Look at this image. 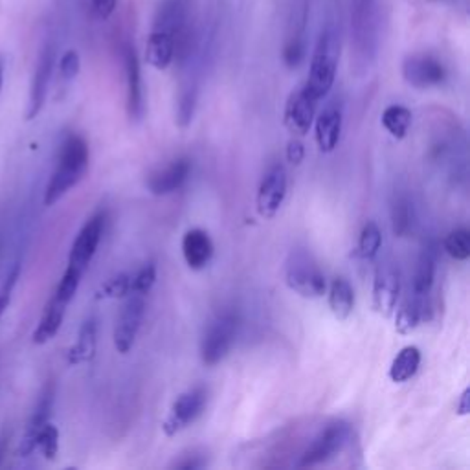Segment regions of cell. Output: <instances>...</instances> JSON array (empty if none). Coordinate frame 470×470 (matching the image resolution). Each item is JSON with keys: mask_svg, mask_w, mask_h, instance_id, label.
Masks as SVG:
<instances>
[{"mask_svg": "<svg viewBox=\"0 0 470 470\" xmlns=\"http://www.w3.org/2000/svg\"><path fill=\"white\" fill-rule=\"evenodd\" d=\"M91 160L89 144L79 135H70L59 149L58 164L45 190V206L59 202L74 186H77L87 175Z\"/></svg>", "mask_w": 470, "mask_h": 470, "instance_id": "1", "label": "cell"}, {"mask_svg": "<svg viewBox=\"0 0 470 470\" xmlns=\"http://www.w3.org/2000/svg\"><path fill=\"white\" fill-rule=\"evenodd\" d=\"M380 40L378 0H351V61L359 74L375 63Z\"/></svg>", "mask_w": 470, "mask_h": 470, "instance_id": "2", "label": "cell"}, {"mask_svg": "<svg viewBox=\"0 0 470 470\" xmlns=\"http://www.w3.org/2000/svg\"><path fill=\"white\" fill-rule=\"evenodd\" d=\"M340 61V37L336 28L329 22L322 28L316 47L311 58V68L304 89L316 100H324L334 84L336 68Z\"/></svg>", "mask_w": 470, "mask_h": 470, "instance_id": "3", "label": "cell"}, {"mask_svg": "<svg viewBox=\"0 0 470 470\" xmlns=\"http://www.w3.org/2000/svg\"><path fill=\"white\" fill-rule=\"evenodd\" d=\"M285 283L290 290L300 294L302 297H309V300L322 297L327 290L324 272L320 270L313 255L304 248H296L290 252L285 265Z\"/></svg>", "mask_w": 470, "mask_h": 470, "instance_id": "4", "label": "cell"}, {"mask_svg": "<svg viewBox=\"0 0 470 470\" xmlns=\"http://www.w3.org/2000/svg\"><path fill=\"white\" fill-rule=\"evenodd\" d=\"M239 316L234 311H223L213 318L200 340V359L206 366H217L226 359L235 344Z\"/></svg>", "mask_w": 470, "mask_h": 470, "instance_id": "5", "label": "cell"}, {"mask_svg": "<svg viewBox=\"0 0 470 470\" xmlns=\"http://www.w3.org/2000/svg\"><path fill=\"white\" fill-rule=\"evenodd\" d=\"M350 438H351V426L348 422H344V421L331 422L325 430H322L315 438V441L304 452L297 466L307 468V466H316V465L327 463L338 452L344 450Z\"/></svg>", "mask_w": 470, "mask_h": 470, "instance_id": "6", "label": "cell"}, {"mask_svg": "<svg viewBox=\"0 0 470 470\" xmlns=\"http://www.w3.org/2000/svg\"><path fill=\"white\" fill-rule=\"evenodd\" d=\"M208 404V390L204 386H195L182 395L171 406L169 417L164 421L162 430L167 438H173L186 430L190 424H193L206 410Z\"/></svg>", "mask_w": 470, "mask_h": 470, "instance_id": "7", "label": "cell"}, {"mask_svg": "<svg viewBox=\"0 0 470 470\" xmlns=\"http://www.w3.org/2000/svg\"><path fill=\"white\" fill-rule=\"evenodd\" d=\"M146 316V296L131 292L121 307V313L114 327V348L118 353L127 355L137 341L142 322Z\"/></svg>", "mask_w": 470, "mask_h": 470, "instance_id": "8", "label": "cell"}, {"mask_svg": "<svg viewBox=\"0 0 470 470\" xmlns=\"http://www.w3.org/2000/svg\"><path fill=\"white\" fill-rule=\"evenodd\" d=\"M103 230H105V213L98 211L83 225V228L75 235L68 253V267H74L84 274V270L89 269L93 258L98 252V246L103 237Z\"/></svg>", "mask_w": 470, "mask_h": 470, "instance_id": "9", "label": "cell"}, {"mask_svg": "<svg viewBox=\"0 0 470 470\" xmlns=\"http://www.w3.org/2000/svg\"><path fill=\"white\" fill-rule=\"evenodd\" d=\"M373 309L388 318L395 313L401 294V274L394 262H382L373 276Z\"/></svg>", "mask_w": 470, "mask_h": 470, "instance_id": "10", "label": "cell"}, {"mask_svg": "<svg viewBox=\"0 0 470 470\" xmlns=\"http://www.w3.org/2000/svg\"><path fill=\"white\" fill-rule=\"evenodd\" d=\"M287 188V169L283 164L276 162L267 169V173L263 175L262 184L258 188V197H255V206H258V213L263 219L276 217V213L281 209L285 202Z\"/></svg>", "mask_w": 470, "mask_h": 470, "instance_id": "11", "label": "cell"}, {"mask_svg": "<svg viewBox=\"0 0 470 470\" xmlns=\"http://www.w3.org/2000/svg\"><path fill=\"white\" fill-rule=\"evenodd\" d=\"M403 77L413 89L439 87L447 79L445 65L430 54H413L403 61Z\"/></svg>", "mask_w": 470, "mask_h": 470, "instance_id": "12", "label": "cell"}, {"mask_svg": "<svg viewBox=\"0 0 470 470\" xmlns=\"http://www.w3.org/2000/svg\"><path fill=\"white\" fill-rule=\"evenodd\" d=\"M123 70H125V102L127 116L131 121H140L146 111L144 105V83L140 59L135 47L125 45L123 49Z\"/></svg>", "mask_w": 470, "mask_h": 470, "instance_id": "13", "label": "cell"}, {"mask_svg": "<svg viewBox=\"0 0 470 470\" xmlns=\"http://www.w3.org/2000/svg\"><path fill=\"white\" fill-rule=\"evenodd\" d=\"M316 105L318 102L304 87L290 93L283 111V123L292 137L302 138L311 131L316 118Z\"/></svg>", "mask_w": 470, "mask_h": 470, "instance_id": "14", "label": "cell"}, {"mask_svg": "<svg viewBox=\"0 0 470 470\" xmlns=\"http://www.w3.org/2000/svg\"><path fill=\"white\" fill-rule=\"evenodd\" d=\"M54 67H56V50H54L52 45H47L39 56L35 74H33V81H31L28 111H26L28 121L35 120L39 116V112L42 111V107H45V103H47Z\"/></svg>", "mask_w": 470, "mask_h": 470, "instance_id": "15", "label": "cell"}, {"mask_svg": "<svg viewBox=\"0 0 470 470\" xmlns=\"http://www.w3.org/2000/svg\"><path fill=\"white\" fill-rule=\"evenodd\" d=\"M307 4L292 10L283 47V63L288 68H297L307 56Z\"/></svg>", "mask_w": 470, "mask_h": 470, "instance_id": "16", "label": "cell"}, {"mask_svg": "<svg viewBox=\"0 0 470 470\" xmlns=\"http://www.w3.org/2000/svg\"><path fill=\"white\" fill-rule=\"evenodd\" d=\"M153 28L173 35L179 47V42L193 31L190 24V0H162Z\"/></svg>", "mask_w": 470, "mask_h": 470, "instance_id": "17", "label": "cell"}, {"mask_svg": "<svg viewBox=\"0 0 470 470\" xmlns=\"http://www.w3.org/2000/svg\"><path fill=\"white\" fill-rule=\"evenodd\" d=\"M190 173H191V162L188 158H177L164 169H158L149 175L147 190L156 197L171 195L179 191L188 182Z\"/></svg>", "mask_w": 470, "mask_h": 470, "instance_id": "18", "label": "cell"}, {"mask_svg": "<svg viewBox=\"0 0 470 470\" xmlns=\"http://www.w3.org/2000/svg\"><path fill=\"white\" fill-rule=\"evenodd\" d=\"M341 121H344V111L338 100L325 105L315 121L316 144L322 153H331L336 149L341 135Z\"/></svg>", "mask_w": 470, "mask_h": 470, "instance_id": "19", "label": "cell"}, {"mask_svg": "<svg viewBox=\"0 0 470 470\" xmlns=\"http://www.w3.org/2000/svg\"><path fill=\"white\" fill-rule=\"evenodd\" d=\"M52 408H54V384H49V388L45 390V394L40 395L37 408H35L33 415L30 417V421L26 424V430H24L21 445H19V456L21 457H28L35 452L37 436H39L42 426H45L50 421Z\"/></svg>", "mask_w": 470, "mask_h": 470, "instance_id": "20", "label": "cell"}, {"mask_svg": "<svg viewBox=\"0 0 470 470\" xmlns=\"http://www.w3.org/2000/svg\"><path fill=\"white\" fill-rule=\"evenodd\" d=\"M216 253L209 234L202 228H191L182 237V255L191 270H204Z\"/></svg>", "mask_w": 470, "mask_h": 470, "instance_id": "21", "label": "cell"}, {"mask_svg": "<svg viewBox=\"0 0 470 470\" xmlns=\"http://www.w3.org/2000/svg\"><path fill=\"white\" fill-rule=\"evenodd\" d=\"M438 270V244L430 239L426 241L419 252L413 281H412V294L429 297L436 281Z\"/></svg>", "mask_w": 470, "mask_h": 470, "instance_id": "22", "label": "cell"}, {"mask_svg": "<svg viewBox=\"0 0 470 470\" xmlns=\"http://www.w3.org/2000/svg\"><path fill=\"white\" fill-rule=\"evenodd\" d=\"M177 56V39L162 30L149 33L146 42V63L155 70H165L175 61Z\"/></svg>", "mask_w": 470, "mask_h": 470, "instance_id": "23", "label": "cell"}, {"mask_svg": "<svg viewBox=\"0 0 470 470\" xmlns=\"http://www.w3.org/2000/svg\"><path fill=\"white\" fill-rule=\"evenodd\" d=\"M67 307L68 304L58 300L56 296H52V300L47 304L45 311H42V316L31 334V341L35 346H45L52 338H56V334L59 333L65 315H67Z\"/></svg>", "mask_w": 470, "mask_h": 470, "instance_id": "24", "label": "cell"}, {"mask_svg": "<svg viewBox=\"0 0 470 470\" xmlns=\"http://www.w3.org/2000/svg\"><path fill=\"white\" fill-rule=\"evenodd\" d=\"M98 346V320L94 316H89L79 327L75 344L68 350L67 360L70 366L87 364L94 359Z\"/></svg>", "mask_w": 470, "mask_h": 470, "instance_id": "25", "label": "cell"}, {"mask_svg": "<svg viewBox=\"0 0 470 470\" xmlns=\"http://www.w3.org/2000/svg\"><path fill=\"white\" fill-rule=\"evenodd\" d=\"M426 316H429V297L410 292L408 300L397 311L395 329L399 334H410L421 325L422 320H426Z\"/></svg>", "mask_w": 470, "mask_h": 470, "instance_id": "26", "label": "cell"}, {"mask_svg": "<svg viewBox=\"0 0 470 470\" xmlns=\"http://www.w3.org/2000/svg\"><path fill=\"white\" fill-rule=\"evenodd\" d=\"M329 309L340 322L348 320L355 309V290L346 278L333 279L329 287Z\"/></svg>", "mask_w": 470, "mask_h": 470, "instance_id": "27", "label": "cell"}, {"mask_svg": "<svg viewBox=\"0 0 470 470\" xmlns=\"http://www.w3.org/2000/svg\"><path fill=\"white\" fill-rule=\"evenodd\" d=\"M421 366V351L415 346H406L394 359L390 368V378L397 384L408 382Z\"/></svg>", "mask_w": 470, "mask_h": 470, "instance_id": "28", "label": "cell"}, {"mask_svg": "<svg viewBox=\"0 0 470 470\" xmlns=\"http://www.w3.org/2000/svg\"><path fill=\"white\" fill-rule=\"evenodd\" d=\"M412 118V111L404 105H390L382 112V125L395 140H403L410 133Z\"/></svg>", "mask_w": 470, "mask_h": 470, "instance_id": "29", "label": "cell"}, {"mask_svg": "<svg viewBox=\"0 0 470 470\" xmlns=\"http://www.w3.org/2000/svg\"><path fill=\"white\" fill-rule=\"evenodd\" d=\"M392 226L395 237H406L413 230V204L406 193H395L394 197Z\"/></svg>", "mask_w": 470, "mask_h": 470, "instance_id": "30", "label": "cell"}, {"mask_svg": "<svg viewBox=\"0 0 470 470\" xmlns=\"http://www.w3.org/2000/svg\"><path fill=\"white\" fill-rule=\"evenodd\" d=\"M382 246V234L380 228L377 226V223L369 221L364 225L360 237H359V244H357V255L364 262H371L373 258H377V253Z\"/></svg>", "mask_w": 470, "mask_h": 470, "instance_id": "31", "label": "cell"}, {"mask_svg": "<svg viewBox=\"0 0 470 470\" xmlns=\"http://www.w3.org/2000/svg\"><path fill=\"white\" fill-rule=\"evenodd\" d=\"M445 252L456 262H466L470 258V232L466 228H454L443 241Z\"/></svg>", "mask_w": 470, "mask_h": 470, "instance_id": "32", "label": "cell"}, {"mask_svg": "<svg viewBox=\"0 0 470 470\" xmlns=\"http://www.w3.org/2000/svg\"><path fill=\"white\" fill-rule=\"evenodd\" d=\"M133 288V274L121 272L111 278L107 283L102 285L96 297L98 300H118V297H127Z\"/></svg>", "mask_w": 470, "mask_h": 470, "instance_id": "33", "label": "cell"}, {"mask_svg": "<svg viewBox=\"0 0 470 470\" xmlns=\"http://www.w3.org/2000/svg\"><path fill=\"white\" fill-rule=\"evenodd\" d=\"M35 450H39L42 454V457L54 461L58 457L59 452V430L58 426L52 424L50 421L42 426L39 436H37V445Z\"/></svg>", "mask_w": 470, "mask_h": 470, "instance_id": "34", "label": "cell"}, {"mask_svg": "<svg viewBox=\"0 0 470 470\" xmlns=\"http://www.w3.org/2000/svg\"><path fill=\"white\" fill-rule=\"evenodd\" d=\"M81 278H83V272H79L77 269L74 267H67L58 288H56V297L65 304H70L74 300V296L79 288V283H81Z\"/></svg>", "mask_w": 470, "mask_h": 470, "instance_id": "35", "label": "cell"}, {"mask_svg": "<svg viewBox=\"0 0 470 470\" xmlns=\"http://www.w3.org/2000/svg\"><path fill=\"white\" fill-rule=\"evenodd\" d=\"M195 107H197V87L195 84H190L179 98V112H177V121L181 127H188L193 120L195 114Z\"/></svg>", "mask_w": 470, "mask_h": 470, "instance_id": "36", "label": "cell"}, {"mask_svg": "<svg viewBox=\"0 0 470 470\" xmlns=\"http://www.w3.org/2000/svg\"><path fill=\"white\" fill-rule=\"evenodd\" d=\"M155 281H156V265L153 262H149L140 270H137L133 274V288H131V292L147 296L151 292Z\"/></svg>", "mask_w": 470, "mask_h": 470, "instance_id": "37", "label": "cell"}, {"mask_svg": "<svg viewBox=\"0 0 470 470\" xmlns=\"http://www.w3.org/2000/svg\"><path fill=\"white\" fill-rule=\"evenodd\" d=\"M19 276H21V267L15 263V265L10 269V272H8L3 287H0V318L4 316V313L8 311V307H10V304H12L13 288H15V285H17V281H19Z\"/></svg>", "mask_w": 470, "mask_h": 470, "instance_id": "38", "label": "cell"}, {"mask_svg": "<svg viewBox=\"0 0 470 470\" xmlns=\"http://www.w3.org/2000/svg\"><path fill=\"white\" fill-rule=\"evenodd\" d=\"M81 70V59L75 50H67L59 59V75L65 83H70L77 77Z\"/></svg>", "mask_w": 470, "mask_h": 470, "instance_id": "39", "label": "cell"}, {"mask_svg": "<svg viewBox=\"0 0 470 470\" xmlns=\"http://www.w3.org/2000/svg\"><path fill=\"white\" fill-rule=\"evenodd\" d=\"M208 465L204 454H197V452H191V454H186L182 456L179 461H175L173 465H171V468H181V470H197V468H204Z\"/></svg>", "mask_w": 470, "mask_h": 470, "instance_id": "40", "label": "cell"}, {"mask_svg": "<svg viewBox=\"0 0 470 470\" xmlns=\"http://www.w3.org/2000/svg\"><path fill=\"white\" fill-rule=\"evenodd\" d=\"M304 156H306V147L302 144V140L294 137L290 142H288V147H287V160L292 164V165H300L304 162Z\"/></svg>", "mask_w": 470, "mask_h": 470, "instance_id": "41", "label": "cell"}, {"mask_svg": "<svg viewBox=\"0 0 470 470\" xmlns=\"http://www.w3.org/2000/svg\"><path fill=\"white\" fill-rule=\"evenodd\" d=\"M116 4L118 0H93V12L100 21H107L116 12Z\"/></svg>", "mask_w": 470, "mask_h": 470, "instance_id": "42", "label": "cell"}, {"mask_svg": "<svg viewBox=\"0 0 470 470\" xmlns=\"http://www.w3.org/2000/svg\"><path fill=\"white\" fill-rule=\"evenodd\" d=\"M470 412V390H463V394L459 395V401L456 403V413L457 415H468Z\"/></svg>", "mask_w": 470, "mask_h": 470, "instance_id": "43", "label": "cell"}, {"mask_svg": "<svg viewBox=\"0 0 470 470\" xmlns=\"http://www.w3.org/2000/svg\"><path fill=\"white\" fill-rule=\"evenodd\" d=\"M3 83H4V59L0 58V91H3Z\"/></svg>", "mask_w": 470, "mask_h": 470, "instance_id": "44", "label": "cell"}, {"mask_svg": "<svg viewBox=\"0 0 470 470\" xmlns=\"http://www.w3.org/2000/svg\"><path fill=\"white\" fill-rule=\"evenodd\" d=\"M4 452H6V445H4V441H0V463H3Z\"/></svg>", "mask_w": 470, "mask_h": 470, "instance_id": "45", "label": "cell"}]
</instances>
